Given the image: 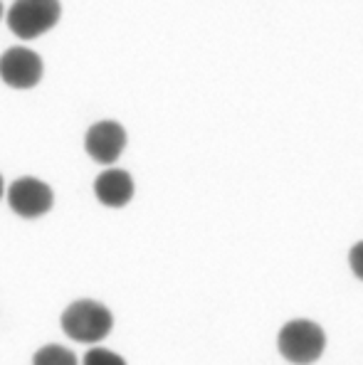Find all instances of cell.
I'll use <instances>...</instances> for the list:
<instances>
[{
  "mask_svg": "<svg viewBox=\"0 0 363 365\" xmlns=\"http://www.w3.org/2000/svg\"><path fill=\"white\" fill-rule=\"evenodd\" d=\"M62 331L77 343H94L104 341L111 334L114 326V316L104 304L94 302V299H79V302L69 304L60 319Z\"/></svg>",
  "mask_w": 363,
  "mask_h": 365,
  "instance_id": "2",
  "label": "cell"
},
{
  "mask_svg": "<svg viewBox=\"0 0 363 365\" xmlns=\"http://www.w3.org/2000/svg\"><path fill=\"white\" fill-rule=\"evenodd\" d=\"M349 267H351V274H354L359 282H363V240L349 250Z\"/></svg>",
  "mask_w": 363,
  "mask_h": 365,
  "instance_id": "10",
  "label": "cell"
},
{
  "mask_svg": "<svg viewBox=\"0 0 363 365\" xmlns=\"http://www.w3.org/2000/svg\"><path fill=\"white\" fill-rule=\"evenodd\" d=\"M60 18V0H15L5 15V23H8V30L20 40H37L55 28Z\"/></svg>",
  "mask_w": 363,
  "mask_h": 365,
  "instance_id": "3",
  "label": "cell"
},
{
  "mask_svg": "<svg viewBox=\"0 0 363 365\" xmlns=\"http://www.w3.org/2000/svg\"><path fill=\"white\" fill-rule=\"evenodd\" d=\"M126 128L119 121H97L84 136V151L99 165H111L121 158L126 148Z\"/></svg>",
  "mask_w": 363,
  "mask_h": 365,
  "instance_id": "6",
  "label": "cell"
},
{
  "mask_svg": "<svg viewBox=\"0 0 363 365\" xmlns=\"http://www.w3.org/2000/svg\"><path fill=\"white\" fill-rule=\"evenodd\" d=\"M33 365H79V361L69 348L50 343V346H42L40 351L35 353Z\"/></svg>",
  "mask_w": 363,
  "mask_h": 365,
  "instance_id": "8",
  "label": "cell"
},
{
  "mask_svg": "<svg viewBox=\"0 0 363 365\" xmlns=\"http://www.w3.org/2000/svg\"><path fill=\"white\" fill-rule=\"evenodd\" d=\"M5 197H8L10 210L25 220L42 217V215H47L52 210V202H55L52 187L47 185L45 180L33 178V175H25V178L15 180L13 185L5 190Z\"/></svg>",
  "mask_w": 363,
  "mask_h": 365,
  "instance_id": "5",
  "label": "cell"
},
{
  "mask_svg": "<svg viewBox=\"0 0 363 365\" xmlns=\"http://www.w3.org/2000/svg\"><path fill=\"white\" fill-rule=\"evenodd\" d=\"M133 192H136L133 178L121 168L104 170V173H99L97 180H94V195H97V200L101 205L111 207V210H119V207L129 205Z\"/></svg>",
  "mask_w": 363,
  "mask_h": 365,
  "instance_id": "7",
  "label": "cell"
},
{
  "mask_svg": "<svg viewBox=\"0 0 363 365\" xmlns=\"http://www.w3.org/2000/svg\"><path fill=\"white\" fill-rule=\"evenodd\" d=\"M45 62L30 47H8L0 55V79L10 89H35L42 82Z\"/></svg>",
  "mask_w": 363,
  "mask_h": 365,
  "instance_id": "4",
  "label": "cell"
},
{
  "mask_svg": "<svg viewBox=\"0 0 363 365\" xmlns=\"http://www.w3.org/2000/svg\"><path fill=\"white\" fill-rule=\"evenodd\" d=\"M277 351L292 365H314L327 351V331L312 319H292L277 334Z\"/></svg>",
  "mask_w": 363,
  "mask_h": 365,
  "instance_id": "1",
  "label": "cell"
},
{
  "mask_svg": "<svg viewBox=\"0 0 363 365\" xmlns=\"http://www.w3.org/2000/svg\"><path fill=\"white\" fill-rule=\"evenodd\" d=\"M3 195H5V180H3V175H0V200H3Z\"/></svg>",
  "mask_w": 363,
  "mask_h": 365,
  "instance_id": "11",
  "label": "cell"
},
{
  "mask_svg": "<svg viewBox=\"0 0 363 365\" xmlns=\"http://www.w3.org/2000/svg\"><path fill=\"white\" fill-rule=\"evenodd\" d=\"M82 365H126V361L119 353L109 351V348H92V351L84 356Z\"/></svg>",
  "mask_w": 363,
  "mask_h": 365,
  "instance_id": "9",
  "label": "cell"
},
{
  "mask_svg": "<svg viewBox=\"0 0 363 365\" xmlns=\"http://www.w3.org/2000/svg\"><path fill=\"white\" fill-rule=\"evenodd\" d=\"M0 20H3V3H0Z\"/></svg>",
  "mask_w": 363,
  "mask_h": 365,
  "instance_id": "12",
  "label": "cell"
}]
</instances>
